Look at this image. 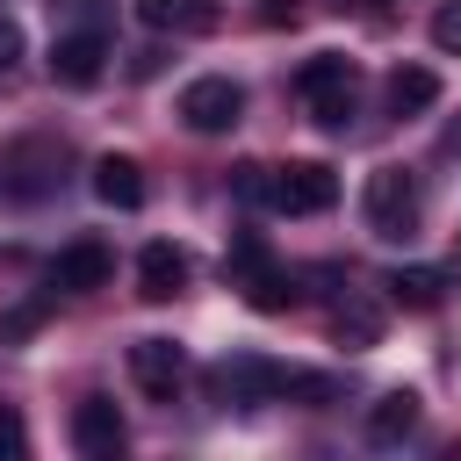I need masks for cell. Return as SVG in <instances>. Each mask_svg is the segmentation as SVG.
<instances>
[{
  "mask_svg": "<svg viewBox=\"0 0 461 461\" xmlns=\"http://www.w3.org/2000/svg\"><path fill=\"white\" fill-rule=\"evenodd\" d=\"M360 209H367V230H375L382 245L418 238V216H425L418 173H411V166H375V173H367V187H360Z\"/></svg>",
  "mask_w": 461,
  "mask_h": 461,
  "instance_id": "1",
  "label": "cell"
},
{
  "mask_svg": "<svg viewBox=\"0 0 461 461\" xmlns=\"http://www.w3.org/2000/svg\"><path fill=\"white\" fill-rule=\"evenodd\" d=\"M223 274H230V288H238L259 317H274V310H295V303H303L295 274H288V267H274V252H267L259 238H238V245L223 252Z\"/></svg>",
  "mask_w": 461,
  "mask_h": 461,
  "instance_id": "2",
  "label": "cell"
},
{
  "mask_svg": "<svg viewBox=\"0 0 461 461\" xmlns=\"http://www.w3.org/2000/svg\"><path fill=\"white\" fill-rule=\"evenodd\" d=\"M295 94L310 101V115H317L324 130H346V122H353V108H360V72H353V58L317 50V58L295 72Z\"/></svg>",
  "mask_w": 461,
  "mask_h": 461,
  "instance_id": "3",
  "label": "cell"
},
{
  "mask_svg": "<svg viewBox=\"0 0 461 461\" xmlns=\"http://www.w3.org/2000/svg\"><path fill=\"white\" fill-rule=\"evenodd\" d=\"M331 202H339V173L324 158L267 166V209H281V216H324Z\"/></svg>",
  "mask_w": 461,
  "mask_h": 461,
  "instance_id": "4",
  "label": "cell"
},
{
  "mask_svg": "<svg viewBox=\"0 0 461 461\" xmlns=\"http://www.w3.org/2000/svg\"><path fill=\"white\" fill-rule=\"evenodd\" d=\"M194 137H223V130H238V115H245V86L230 79V72H202V79H187L180 86V108H173Z\"/></svg>",
  "mask_w": 461,
  "mask_h": 461,
  "instance_id": "5",
  "label": "cell"
},
{
  "mask_svg": "<svg viewBox=\"0 0 461 461\" xmlns=\"http://www.w3.org/2000/svg\"><path fill=\"white\" fill-rule=\"evenodd\" d=\"M43 65H50L58 86H94L108 72V22H65L50 36V58Z\"/></svg>",
  "mask_w": 461,
  "mask_h": 461,
  "instance_id": "6",
  "label": "cell"
},
{
  "mask_svg": "<svg viewBox=\"0 0 461 461\" xmlns=\"http://www.w3.org/2000/svg\"><path fill=\"white\" fill-rule=\"evenodd\" d=\"M288 382H295V367L259 360V353H230V360L209 375V389H216L223 403H274V396H288Z\"/></svg>",
  "mask_w": 461,
  "mask_h": 461,
  "instance_id": "7",
  "label": "cell"
},
{
  "mask_svg": "<svg viewBox=\"0 0 461 461\" xmlns=\"http://www.w3.org/2000/svg\"><path fill=\"white\" fill-rule=\"evenodd\" d=\"M108 274H115V252L101 238H72L50 259V295H94V288H108Z\"/></svg>",
  "mask_w": 461,
  "mask_h": 461,
  "instance_id": "8",
  "label": "cell"
},
{
  "mask_svg": "<svg viewBox=\"0 0 461 461\" xmlns=\"http://www.w3.org/2000/svg\"><path fill=\"white\" fill-rule=\"evenodd\" d=\"M72 447H79L86 461H115V454L130 447V425H122V411H115L108 396H86V403H72Z\"/></svg>",
  "mask_w": 461,
  "mask_h": 461,
  "instance_id": "9",
  "label": "cell"
},
{
  "mask_svg": "<svg viewBox=\"0 0 461 461\" xmlns=\"http://www.w3.org/2000/svg\"><path fill=\"white\" fill-rule=\"evenodd\" d=\"M137 22L151 36H216L223 0H137Z\"/></svg>",
  "mask_w": 461,
  "mask_h": 461,
  "instance_id": "10",
  "label": "cell"
},
{
  "mask_svg": "<svg viewBox=\"0 0 461 461\" xmlns=\"http://www.w3.org/2000/svg\"><path fill=\"white\" fill-rule=\"evenodd\" d=\"M180 375H187V353H180L173 339H137V346H130V382H137L144 396H158V403H173V389H180Z\"/></svg>",
  "mask_w": 461,
  "mask_h": 461,
  "instance_id": "11",
  "label": "cell"
},
{
  "mask_svg": "<svg viewBox=\"0 0 461 461\" xmlns=\"http://www.w3.org/2000/svg\"><path fill=\"white\" fill-rule=\"evenodd\" d=\"M187 274H194L187 252L166 245V238H151V245L137 252V295H144V303H173V295L187 288Z\"/></svg>",
  "mask_w": 461,
  "mask_h": 461,
  "instance_id": "12",
  "label": "cell"
},
{
  "mask_svg": "<svg viewBox=\"0 0 461 461\" xmlns=\"http://www.w3.org/2000/svg\"><path fill=\"white\" fill-rule=\"evenodd\" d=\"M94 202L101 209H144V166L130 151H101L94 158Z\"/></svg>",
  "mask_w": 461,
  "mask_h": 461,
  "instance_id": "13",
  "label": "cell"
},
{
  "mask_svg": "<svg viewBox=\"0 0 461 461\" xmlns=\"http://www.w3.org/2000/svg\"><path fill=\"white\" fill-rule=\"evenodd\" d=\"M360 432H367V447H403V439L418 432V396H411V389H389V396H375Z\"/></svg>",
  "mask_w": 461,
  "mask_h": 461,
  "instance_id": "14",
  "label": "cell"
},
{
  "mask_svg": "<svg viewBox=\"0 0 461 461\" xmlns=\"http://www.w3.org/2000/svg\"><path fill=\"white\" fill-rule=\"evenodd\" d=\"M439 101V72L432 65H396L389 72V115H425Z\"/></svg>",
  "mask_w": 461,
  "mask_h": 461,
  "instance_id": "15",
  "label": "cell"
},
{
  "mask_svg": "<svg viewBox=\"0 0 461 461\" xmlns=\"http://www.w3.org/2000/svg\"><path fill=\"white\" fill-rule=\"evenodd\" d=\"M331 339H339L346 353H367V346L382 339V310H375L367 295H346V303L331 310Z\"/></svg>",
  "mask_w": 461,
  "mask_h": 461,
  "instance_id": "16",
  "label": "cell"
},
{
  "mask_svg": "<svg viewBox=\"0 0 461 461\" xmlns=\"http://www.w3.org/2000/svg\"><path fill=\"white\" fill-rule=\"evenodd\" d=\"M382 288H389V303H403V310H439L447 274H439V267H396Z\"/></svg>",
  "mask_w": 461,
  "mask_h": 461,
  "instance_id": "17",
  "label": "cell"
},
{
  "mask_svg": "<svg viewBox=\"0 0 461 461\" xmlns=\"http://www.w3.org/2000/svg\"><path fill=\"white\" fill-rule=\"evenodd\" d=\"M432 50H439V58H461V0H439V14H432Z\"/></svg>",
  "mask_w": 461,
  "mask_h": 461,
  "instance_id": "18",
  "label": "cell"
},
{
  "mask_svg": "<svg viewBox=\"0 0 461 461\" xmlns=\"http://www.w3.org/2000/svg\"><path fill=\"white\" fill-rule=\"evenodd\" d=\"M22 454H29V425L14 403H0V461H22Z\"/></svg>",
  "mask_w": 461,
  "mask_h": 461,
  "instance_id": "19",
  "label": "cell"
},
{
  "mask_svg": "<svg viewBox=\"0 0 461 461\" xmlns=\"http://www.w3.org/2000/svg\"><path fill=\"white\" fill-rule=\"evenodd\" d=\"M230 187H238V202H267V166H238Z\"/></svg>",
  "mask_w": 461,
  "mask_h": 461,
  "instance_id": "20",
  "label": "cell"
},
{
  "mask_svg": "<svg viewBox=\"0 0 461 461\" xmlns=\"http://www.w3.org/2000/svg\"><path fill=\"white\" fill-rule=\"evenodd\" d=\"M14 58H22V22H7V14H0V79L14 72Z\"/></svg>",
  "mask_w": 461,
  "mask_h": 461,
  "instance_id": "21",
  "label": "cell"
},
{
  "mask_svg": "<svg viewBox=\"0 0 461 461\" xmlns=\"http://www.w3.org/2000/svg\"><path fill=\"white\" fill-rule=\"evenodd\" d=\"M259 22L281 29V22H303V0H259Z\"/></svg>",
  "mask_w": 461,
  "mask_h": 461,
  "instance_id": "22",
  "label": "cell"
},
{
  "mask_svg": "<svg viewBox=\"0 0 461 461\" xmlns=\"http://www.w3.org/2000/svg\"><path fill=\"white\" fill-rule=\"evenodd\" d=\"M454 151H461V122H454Z\"/></svg>",
  "mask_w": 461,
  "mask_h": 461,
  "instance_id": "23",
  "label": "cell"
},
{
  "mask_svg": "<svg viewBox=\"0 0 461 461\" xmlns=\"http://www.w3.org/2000/svg\"><path fill=\"white\" fill-rule=\"evenodd\" d=\"M454 238H461V230H454Z\"/></svg>",
  "mask_w": 461,
  "mask_h": 461,
  "instance_id": "24",
  "label": "cell"
}]
</instances>
